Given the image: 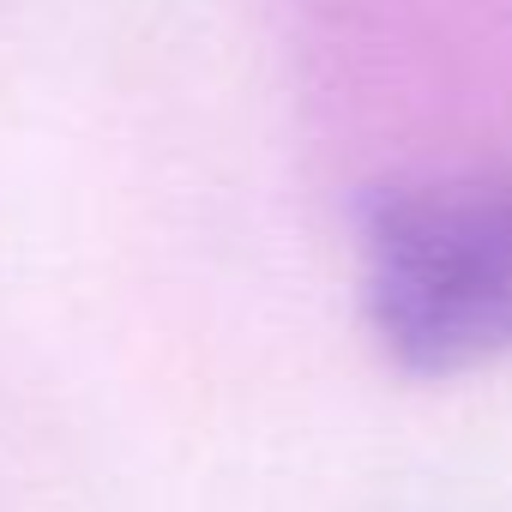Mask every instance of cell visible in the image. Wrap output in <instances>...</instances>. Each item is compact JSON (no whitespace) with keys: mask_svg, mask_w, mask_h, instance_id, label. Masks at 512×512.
Instances as JSON below:
<instances>
[{"mask_svg":"<svg viewBox=\"0 0 512 512\" xmlns=\"http://www.w3.org/2000/svg\"><path fill=\"white\" fill-rule=\"evenodd\" d=\"M356 290L404 380L512 356V169H434L374 187L356 217Z\"/></svg>","mask_w":512,"mask_h":512,"instance_id":"obj_1","label":"cell"}]
</instances>
